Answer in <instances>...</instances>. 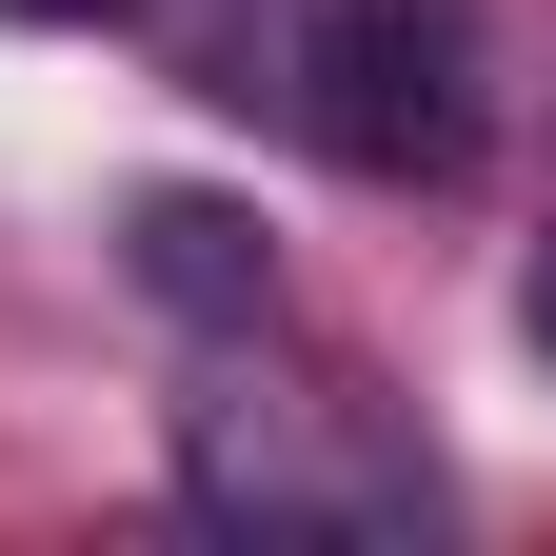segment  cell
<instances>
[{"instance_id":"cell-1","label":"cell","mask_w":556,"mask_h":556,"mask_svg":"<svg viewBox=\"0 0 556 556\" xmlns=\"http://www.w3.org/2000/svg\"><path fill=\"white\" fill-rule=\"evenodd\" d=\"M179 497L239 536H417L438 457L378 438V397H179Z\"/></svg>"},{"instance_id":"cell-2","label":"cell","mask_w":556,"mask_h":556,"mask_svg":"<svg viewBox=\"0 0 556 556\" xmlns=\"http://www.w3.org/2000/svg\"><path fill=\"white\" fill-rule=\"evenodd\" d=\"M278 100L358 179H457L477 160V0H318V40H299Z\"/></svg>"},{"instance_id":"cell-3","label":"cell","mask_w":556,"mask_h":556,"mask_svg":"<svg viewBox=\"0 0 556 556\" xmlns=\"http://www.w3.org/2000/svg\"><path fill=\"white\" fill-rule=\"evenodd\" d=\"M119 278H139L160 318H199V338H258V318H278V239L239 219L219 179H139V199H119Z\"/></svg>"},{"instance_id":"cell-4","label":"cell","mask_w":556,"mask_h":556,"mask_svg":"<svg viewBox=\"0 0 556 556\" xmlns=\"http://www.w3.org/2000/svg\"><path fill=\"white\" fill-rule=\"evenodd\" d=\"M517 338H536V358H556V239L517 258Z\"/></svg>"}]
</instances>
